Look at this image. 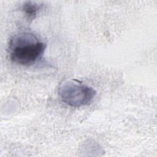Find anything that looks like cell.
<instances>
[{
    "label": "cell",
    "mask_w": 157,
    "mask_h": 157,
    "mask_svg": "<svg viewBox=\"0 0 157 157\" xmlns=\"http://www.w3.org/2000/svg\"><path fill=\"white\" fill-rule=\"evenodd\" d=\"M46 47V43L36 34L29 32L19 33L9 40L10 59L21 66L33 65L42 58Z\"/></svg>",
    "instance_id": "obj_1"
},
{
    "label": "cell",
    "mask_w": 157,
    "mask_h": 157,
    "mask_svg": "<svg viewBox=\"0 0 157 157\" xmlns=\"http://www.w3.org/2000/svg\"><path fill=\"white\" fill-rule=\"evenodd\" d=\"M58 94L63 102L67 105L80 107L90 104L95 97L96 91L86 85L67 82L59 86Z\"/></svg>",
    "instance_id": "obj_2"
},
{
    "label": "cell",
    "mask_w": 157,
    "mask_h": 157,
    "mask_svg": "<svg viewBox=\"0 0 157 157\" xmlns=\"http://www.w3.org/2000/svg\"><path fill=\"white\" fill-rule=\"evenodd\" d=\"M42 7V4H39L36 2L26 1L22 5L21 10L27 20L29 21H32L36 18Z\"/></svg>",
    "instance_id": "obj_3"
}]
</instances>
